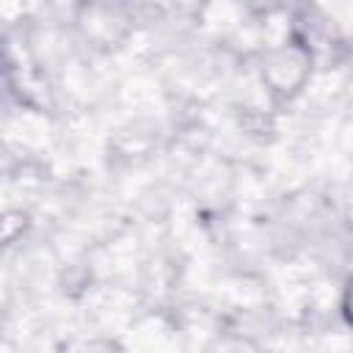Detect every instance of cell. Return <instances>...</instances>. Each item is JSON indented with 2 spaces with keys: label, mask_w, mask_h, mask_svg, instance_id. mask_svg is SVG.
Masks as SVG:
<instances>
[{
  "label": "cell",
  "mask_w": 353,
  "mask_h": 353,
  "mask_svg": "<svg viewBox=\"0 0 353 353\" xmlns=\"http://www.w3.org/2000/svg\"><path fill=\"white\" fill-rule=\"evenodd\" d=\"M342 312H345L347 323L353 325V279H350V281H347V287H345V298H342Z\"/></svg>",
  "instance_id": "obj_1"
}]
</instances>
